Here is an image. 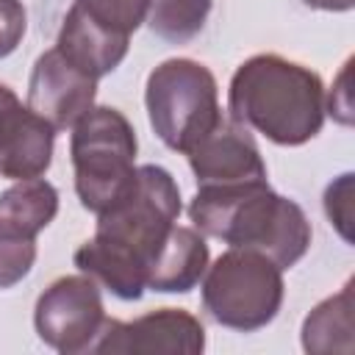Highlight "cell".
<instances>
[{
  "mask_svg": "<svg viewBox=\"0 0 355 355\" xmlns=\"http://www.w3.org/2000/svg\"><path fill=\"white\" fill-rule=\"evenodd\" d=\"M349 72H352V61L344 64L330 97H324V108H330V114L341 122V125H349L352 122V103H349Z\"/></svg>",
  "mask_w": 355,
  "mask_h": 355,
  "instance_id": "7402d4cb",
  "label": "cell"
},
{
  "mask_svg": "<svg viewBox=\"0 0 355 355\" xmlns=\"http://www.w3.org/2000/svg\"><path fill=\"white\" fill-rule=\"evenodd\" d=\"M194 227L230 247L263 252L280 269L294 266L311 247L305 211L269 189L266 180L236 186H197L189 205Z\"/></svg>",
  "mask_w": 355,
  "mask_h": 355,
  "instance_id": "6da1fadb",
  "label": "cell"
},
{
  "mask_svg": "<svg viewBox=\"0 0 355 355\" xmlns=\"http://www.w3.org/2000/svg\"><path fill=\"white\" fill-rule=\"evenodd\" d=\"M205 269H208L205 239L194 227L175 225L147 269V288L164 294H186L202 280Z\"/></svg>",
  "mask_w": 355,
  "mask_h": 355,
  "instance_id": "7c38bea8",
  "label": "cell"
},
{
  "mask_svg": "<svg viewBox=\"0 0 355 355\" xmlns=\"http://www.w3.org/2000/svg\"><path fill=\"white\" fill-rule=\"evenodd\" d=\"M211 14V0H150L147 25L155 36L172 44L191 42Z\"/></svg>",
  "mask_w": 355,
  "mask_h": 355,
  "instance_id": "e0dca14e",
  "label": "cell"
},
{
  "mask_svg": "<svg viewBox=\"0 0 355 355\" xmlns=\"http://www.w3.org/2000/svg\"><path fill=\"white\" fill-rule=\"evenodd\" d=\"M28 28V14L19 0H0V58L11 55L22 42Z\"/></svg>",
  "mask_w": 355,
  "mask_h": 355,
  "instance_id": "44dd1931",
  "label": "cell"
},
{
  "mask_svg": "<svg viewBox=\"0 0 355 355\" xmlns=\"http://www.w3.org/2000/svg\"><path fill=\"white\" fill-rule=\"evenodd\" d=\"M144 103L155 136L178 153H189L222 119L216 78L191 58L158 64L147 78Z\"/></svg>",
  "mask_w": 355,
  "mask_h": 355,
  "instance_id": "5b68a950",
  "label": "cell"
},
{
  "mask_svg": "<svg viewBox=\"0 0 355 355\" xmlns=\"http://www.w3.org/2000/svg\"><path fill=\"white\" fill-rule=\"evenodd\" d=\"M302 347L311 355L352 352V280L324 302H319L302 322Z\"/></svg>",
  "mask_w": 355,
  "mask_h": 355,
  "instance_id": "2e32d148",
  "label": "cell"
},
{
  "mask_svg": "<svg viewBox=\"0 0 355 355\" xmlns=\"http://www.w3.org/2000/svg\"><path fill=\"white\" fill-rule=\"evenodd\" d=\"M311 8H322V11H349L355 0H302Z\"/></svg>",
  "mask_w": 355,
  "mask_h": 355,
  "instance_id": "603a6c76",
  "label": "cell"
},
{
  "mask_svg": "<svg viewBox=\"0 0 355 355\" xmlns=\"http://www.w3.org/2000/svg\"><path fill=\"white\" fill-rule=\"evenodd\" d=\"M36 261V239L14 236L0 230V288L17 286Z\"/></svg>",
  "mask_w": 355,
  "mask_h": 355,
  "instance_id": "d6986e66",
  "label": "cell"
},
{
  "mask_svg": "<svg viewBox=\"0 0 355 355\" xmlns=\"http://www.w3.org/2000/svg\"><path fill=\"white\" fill-rule=\"evenodd\" d=\"M58 214V191L42 178L17 180L0 194V230L36 239Z\"/></svg>",
  "mask_w": 355,
  "mask_h": 355,
  "instance_id": "5bb4252c",
  "label": "cell"
},
{
  "mask_svg": "<svg viewBox=\"0 0 355 355\" xmlns=\"http://www.w3.org/2000/svg\"><path fill=\"white\" fill-rule=\"evenodd\" d=\"M75 266L119 300H139L147 288L144 266H139L133 258H128L97 236L75 250Z\"/></svg>",
  "mask_w": 355,
  "mask_h": 355,
  "instance_id": "9a60e30c",
  "label": "cell"
},
{
  "mask_svg": "<svg viewBox=\"0 0 355 355\" xmlns=\"http://www.w3.org/2000/svg\"><path fill=\"white\" fill-rule=\"evenodd\" d=\"M230 119L275 144L297 147L324 122V86L316 72L275 53L247 58L227 92Z\"/></svg>",
  "mask_w": 355,
  "mask_h": 355,
  "instance_id": "7a4b0ae2",
  "label": "cell"
},
{
  "mask_svg": "<svg viewBox=\"0 0 355 355\" xmlns=\"http://www.w3.org/2000/svg\"><path fill=\"white\" fill-rule=\"evenodd\" d=\"M202 277V308L222 327L261 330L283 305V269L263 252L230 247Z\"/></svg>",
  "mask_w": 355,
  "mask_h": 355,
  "instance_id": "277c9868",
  "label": "cell"
},
{
  "mask_svg": "<svg viewBox=\"0 0 355 355\" xmlns=\"http://www.w3.org/2000/svg\"><path fill=\"white\" fill-rule=\"evenodd\" d=\"M103 322L105 308L100 286L83 272L53 280L36 300L33 311L39 338L64 355L92 352Z\"/></svg>",
  "mask_w": 355,
  "mask_h": 355,
  "instance_id": "52a82bcc",
  "label": "cell"
},
{
  "mask_svg": "<svg viewBox=\"0 0 355 355\" xmlns=\"http://www.w3.org/2000/svg\"><path fill=\"white\" fill-rule=\"evenodd\" d=\"M128 44L130 39L114 36L103 28H97L94 22H89L83 14H78L75 8L67 11L55 50L80 72L92 75L94 80H100L103 75L114 72L122 58L128 55Z\"/></svg>",
  "mask_w": 355,
  "mask_h": 355,
  "instance_id": "4fadbf2b",
  "label": "cell"
},
{
  "mask_svg": "<svg viewBox=\"0 0 355 355\" xmlns=\"http://www.w3.org/2000/svg\"><path fill=\"white\" fill-rule=\"evenodd\" d=\"M180 216V189L175 178L155 164L136 166L130 189L103 214H97V239L150 269L158 247Z\"/></svg>",
  "mask_w": 355,
  "mask_h": 355,
  "instance_id": "8992f818",
  "label": "cell"
},
{
  "mask_svg": "<svg viewBox=\"0 0 355 355\" xmlns=\"http://www.w3.org/2000/svg\"><path fill=\"white\" fill-rule=\"evenodd\" d=\"M97 80L72 67L55 47L42 53L28 80V108L39 114L53 130L75 128L94 105Z\"/></svg>",
  "mask_w": 355,
  "mask_h": 355,
  "instance_id": "9c48e42d",
  "label": "cell"
},
{
  "mask_svg": "<svg viewBox=\"0 0 355 355\" xmlns=\"http://www.w3.org/2000/svg\"><path fill=\"white\" fill-rule=\"evenodd\" d=\"M55 130L0 83V175L11 180L42 178L53 161Z\"/></svg>",
  "mask_w": 355,
  "mask_h": 355,
  "instance_id": "8fae6325",
  "label": "cell"
},
{
  "mask_svg": "<svg viewBox=\"0 0 355 355\" xmlns=\"http://www.w3.org/2000/svg\"><path fill=\"white\" fill-rule=\"evenodd\" d=\"M186 155L197 186H236L266 180V164L247 128L225 116Z\"/></svg>",
  "mask_w": 355,
  "mask_h": 355,
  "instance_id": "30bf717a",
  "label": "cell"
},
{
  "mask_svg": "<svg viewBox=\"0 0 355 355\" xmlns=\"http://www.w3.org/2000/svg\"><path fill=\"white\" fill-rule=\"evenodd\" d=\"M327 219L336 225L344 241H352V175H341L324 191Z\"/></svg>",
  "mask_w": 355,
  "mask_h": 355,
  "instance_id": "ffe728a7",
  "label": "cell"
},
{
  "mask_svg": "<svg viewBox=\"0 0 355 355\" xmlns=\"http://www.w3.org/2000/svg\"><path fill=\"white\" fill-rule=\"evenodd\" d=\"M75 191L86 211H108L136 178V133L128 116L108 105H92L72 128Z\"/></svg>",
  "mask_w": 355,
  "mask_h": 355,
  "instance_id": "3957f363",
  "label": "cell"
},
{
  "mask_svg": "<svg viewBox=\"0 0 355 355\" xmlns=\"http://www.w3.org/2000/svg\"><path fill=\"white\" fill-rule=\"evenodd\" d=\"M72 8L97 28L130 39V33L147 19L150 0H75Z\"/></svg>",
  "mask_w": 355,
  "mask_h": 355,
  "instance_id": "ac0fdd59",
  "label": "cell"
},
{
  "mask_svg": "<svg viewBox=\"0 0 355 355\" xmlns=\"http://www.w3.org/2000/svg\"><path fill=\"white\" fill-rule=\"evenodd\" d=\"M205 347V330L197 316L183 308H161L133 322L108 319L92 352H133V355H197Z\"/></svg>",
  "mask_w": 355,
  "mask_h": 355,
  "instance_id": "ba28073f",
  "label": "cell"
}]
</instances>
